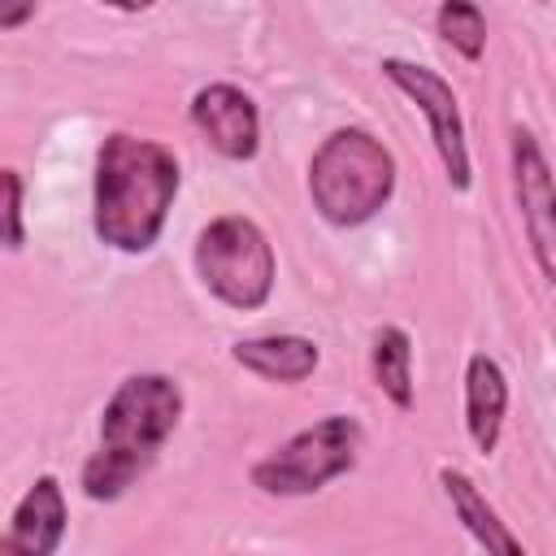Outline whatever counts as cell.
<instances>
[{"mask_svg":"<svg viewBox=\"0 0 556 556\" xmlns=\"http://www.w3.org/2000/svg\"><path fill=\"white\" fill-rule=\"evenodd\" d=\"M182 421V387L169 374H126L104 413H100V443L83 465V495L87 500H117L143 478L165 447V439Z\"/></svg>","mask_w":556,"mask_h":556,"instance_id":"obj_2","label":"cell"},{"mask_svg":"<svg viewBox=\"0 0 556 556\" xmlns=\"http://www.w3.org/2000/svg\"><path fill=\"white\" fill-rule=\"evenodd\" d=\"M513 187H517V204H521V222L539 261L543 278H556V195H552V169L547 156L539 148V139L530 130H513Z\"/></svg>","mask_w":556,"mask_h":556,"instance_id":"obj_7","label":"cell"},{"mask_svg":"<svg viewBox=\"0 0 556 556\" xmlns=\"http://www.w3.org/2000/svg\"><path fill=\"white\" fill-rule=\"evenodd\" d=\"M65 521H70L65 491L52 473H43L17 500V508L9 517V530L0 534V552L4 556H52L65 539Z\"/></svg>","mask_w":556,"mask_h":556,"instance_id":"obj_9","label":"cell"},{"mask_svg":"<svg viewBox=\"0 0 556 556\" xmlns=\"http://www.w3.org/2000/svg\"><path fill=\"white\" fill-rule=\"evenodd\" d=\"M178 182L182 169L165 143L126 130L104 135L96 152V208H91L96 239L126 256L148 252L165 230Z\"/></svg>","mask_w":556,"mask_h":556,"instance_id":"obj_1","label":"cell"},{"mask_svg":"<svg viewBox=\"0 0 556 556\" xmlns=\"http://www.w3.org/2000/svg\"><path fill=\"white\" fill-rule=\"evenodd\" d=\"M434 26H439V35L465 61H478L482 56V48H486V17H482V9L473 0H443Z\"/></svg>","mask_w":556,"mask_h":556,"instance_id":"obj_14","label":"cell"},{"mask_svg":"<svg viewBox=\"0 0 556 556\" xmlns=\"http://www.w3.org/2000/svg\"><path fill=\"white\" fill-rule=\"evenodd\" d=\"M230 356L235 365H243L265 382H304L317 369L321 348L304 334H256V339H239Z\"/></svg>","mask_w":556,"mask_h":556,"instance_id":"obj_11","label":"cell"},{"mask_svg":"<svg viewBox=\"0 0 556 556\" xmlns=\"http://www.w3.org/2000/svg\"><path fill=\"white\" fill-rule=\"evenodd\" d=\"M104 4H113V9H122V13H143V9H152L156 0H104Z\"/></svg>","mask_w":556,"mask_h":556,"instance_id":"obj_17","label":"cell"},{"mask_svg":"<svg viewBox=\"0 0 556 556\" xmlns=\"http://www.w3.org/2000/svg\"><path fill=\"white\" fill-rule=\"evenodd\" d=\"M195 274L222 304L252 313L269 300L278 261H274L265 230L252 217L222 213L195 239Z\"/></svg>","mask_w":556,"mask_h":556,"instance_id":"obj_4","label":"cell"},{"mask_svg":"<svg viewBox=\"0 0 556 556\" xmlns=\"http://www.w3.org/2000/svg\"><path fill=\"white\" fill-rule=\"evenodd\" d=\"M39 0H0V30H17L35 17Z\"/></svg>","mask_w":556,"mask_h":556,"instance_id":"obj_16","label":"cell"},{"mask_svg":"<svg viewBox=\"0 0 556 556\" xmlns=\"http://www.w3.org/2000/svg\"><path fill=\"white\" fill-rule=\"evenodd\" d=\"M313 208L330 226H361L395 195V156L361 126H343L321 139L308 161Z\"/></svg>","mask_w":556,"mask_h":556,"instance_id":"obj_3","label":"cell"},{"mask_svg":"<svg viewBox=\"0 0 556 556\" xmlns=\"http://www.w3.org/2000/svg\"><path fill=\"white\" fill-rule=\"evenodd\" d=\"M382 74L387 83H395L426 117L430 126V139H434V152L447 169V182L456 191H469V148H465V122H460V109H456V91L443 74H434L430 65H417V61H404V56H387L382 61Z\"/></svg>","mask_w":556,"mask_h":556,"instance_id":"obj_6","label":"cell"},{"mask_svg":"<svg viewBox=\"0 0 556 556\" xmlns=\"http://www.w3.org/2000/svg\"><path fill=\"white\" fill-rule=\"evenodd\" d=\"M374 382L395 408H413V339L404 326H382L374 334Z\"/></svg>","mask_w":556,"mask_h":556,"instance_id":"obj_13","label":"cell"},{"mask_svg":"<svg viewBox=\"0 0 556 556\" xmlns=\"http://www.w3.org/2000/svg\"><path fill=\"white\" fill-rule=\"evenodd\" d=\"M26 243V222H22V174L0 165V248L17 252Z\"/></svg>","mask_w":556,"mask_h":556,"instance_id":"obj_15","label":"cell"},{"mask_svg":"<svg viewBox=\"0 0 556 556\" xmlns=\"http://www.w3.org/2000/svg\"><path fill=\"white\" fill-rule=\"evenodd\" d=\"M361 452V421L348 413H330L300 434H291L282 447L261 456L252 465V486L265 495H313L339 473L356 465Z\"/></svg>","mask_w":556,"mask_h":556,"instance_id":"obj_5","label":"cell"},{"mask_svg":"<svg viewBox=\"0 0 556 556\" xmlns=\"http://www.w3.org/2000/svg\"><path fill=\"white\" fill-rule=\"evenodd\" d=\"M439 482H443V495L452 500L456 521L469 530V539H473L478 547L500 552V556H517V552H521V539L500 521V513L486 504V495L473 486V478H469V473H460V469L443 465V469H439Z\"/></svg>","mask_w":556,"mask_h":556,"instance_id":"obj_12","label":"cell"},{"mask_svg":"<svg viewBox=\"0 0 556 556\" xmlns=\"http://www.w3.org/2000/svg\"><path fill=\"white\" fill-rule=\"evenodd\" d=\"M508 413V378L495 356L473 352L465 365V430L482 456L495 452Z\"/></svg>","mask_w":556,"mask_h":556,"instance_id":"obj_10","label":"cell"},{"mask_svg":"<svg viewBox=\"0 0 556 556\" xmlns=\"http://www.w3.org/2000/svg\"><path fill=\"white\" fill-rule=\"evenodd\" d=\"M191 126L226 156L252 161L261 148V113L256 100L235 83H208L191 96Z\"/></svg>","mask_w":556,"mask_h":556,"instance_id":"obj_8","label":"cell"}]
</instances>
